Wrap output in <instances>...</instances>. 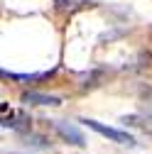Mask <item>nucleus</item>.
Masks as SVG:
<instances>
[{
  "label": "nucleus",
  "mask_w": 152,
  "mask_h": 154,
  "mask_svg": "<svg viewBox=\"0 0 152 154\" xmlns=\"http://www.w3.org/2000/svg\"><path fill=\"white\" fill-rule=\"evenodd\" d=\"M86 127H91L93 132H98V134H103V137H108L110 142H118V144H125V147H135L138 142H135V137L132 134H128V132H123V130H116V127H108V125H103V122H96V120H81Z\"/></svg>",
  "instance_id": "f257e3e1"
},
{
  "label": "nucleus",
  "mask_w": 152,
  "mask_h": 154,
  "mask_svg": "<svg viewBox=\"0 0 152 154\" xmlns=\"http://www.w3.org/2000/svg\"><path fill=\"white\" fill-rule=\"evenodd\" d=\"M54 130L59 132V137L74 147H86V137L84 132L76 127V125H69V122H54Z\"/></svg>",
  "instance_id": "f03ea898"
},
{
  "label": "nucleus",
  "mask_w": 152,
  "mask_h": 154,
  "mask_svg": "<svg viewBox=\"0 0 152 154\" xmlns=\"http://www.w3.org/2000/svg\"><path fill=\"white\" fill-rule=\"evenodd\" d=\"M22 103L25 105H59L62 98L47 95V93H37V91H27V93H22Z\"/></svg>",
  "instance_id": "7ed1b4c3"
},
{
  "label": "nucleus",
  "mask_w": 152,
  "mask_h": 154,
  "mask_svg": "<svg viewBox=\"0 0 152 154\" xmlns=\"http://www.w3.org/2000/svg\"><path fill=\"white\" fill-rule=\"evenodd\" d=\"M25 122H27V115H25V112H10V118H0V127L20 130Z\"/></svg>",
  "instance_id": "20e7f679"
}]
</instances>
